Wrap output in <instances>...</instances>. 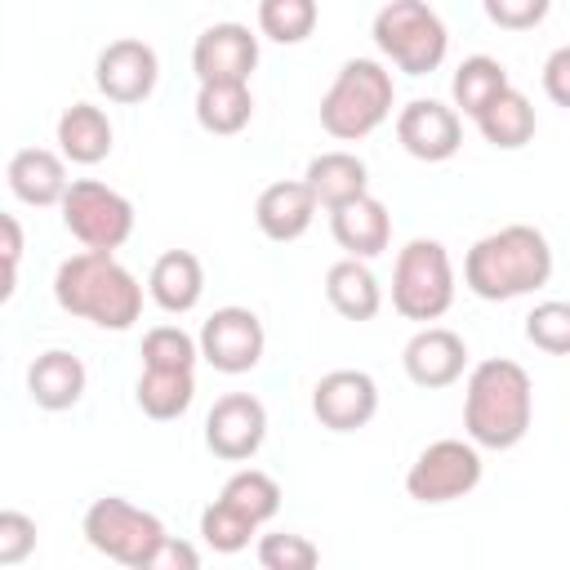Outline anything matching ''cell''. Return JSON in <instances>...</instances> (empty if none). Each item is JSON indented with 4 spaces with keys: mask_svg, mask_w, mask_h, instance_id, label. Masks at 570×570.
<instances>
[{
    "mask_svg": "<svg viewBox=\"0 0 570 570\" xmlns=\"http://www.w3.org/2000/svg\"><path fill=\"white\" fill-rule=\"evenodd\" d=\"M85 383H89V374H85V361L76 356V352H67V347H49V352H40L36 361H31V370H27V396L40 405V410H71L80 396H85Z\"/></svg>",
    "mask_w": 570,
    "mask_h": 570,
    "instance_id": "ffe728a7",
    "label": "cell"
},
{
    "mask_svg": "<svg viewBox=\"0 0 570 570\" xmlns=\"http://www.w3.org/2000/svg\"><path fill=\"white\" fill-rule=\"evenodd\" d=\"M325 298L330 307L343 316V321H374L379 307H383V289H379V276L370 272L365 258H338L330 263L325 272Z\"/></svg>",
    "mask_w": 570,
    "mask_h": 570,
    "instance_id": "7402d4cb",
    "label": "cell"
},
{
    "mask_svg": "<svg viewBox=\"0 0 570 570\" xmlns=\"http://www.w3.org/2000/svg\"><path fill=\"white\" fill-rule=\"evenodd\" d=\"M191 396H196V379L191 370H151L142 365L138 383H134V401L147 419L156 423H169V419H183L191 410Z\"/></svg>",
    "mask_w": 570,
    "mask_h": 570,
    "instance_id": "484cf974",
    "label": "cell"
},
{
    "mask_svg": "<svg viewBox=\"0 0 570 570\" xmlns=\"http://www.w3.org/2000/svg\"><path fill=\"white\" fill-rule=\"evenodd\" d=\"M9 191L22 200V205H62L71 178H67V156L62 151H49V147H22L9 156Z\"/></svg>",
    "mask_w": 570,
    "mask_h": 570,
    "instance_id": "d6986e66",
    "label": "cell"
},
{
    "mask_svg": "<svg viewBox=\"0 0 570 570\" xmlns=\"http://www.w3.org/2000/svg\"><path fill=\"white\" fill-rule=\"evenodd\" d=\"M396 142L423 160V165H441L463 147V120L454 107L436 102V98H414L396 111Z\"/></svg>",
    "mask_w": 570,
    "mask_h": 570,
    "instance_id": "5bb4252c",
    "label": "cell"
},
{
    "mask_svg": "<svg viewBox=\"0 0 570 570\" xmlns=\"http://www.w3.org/2000/svg\"><path fill=\"white\" fill-rule=\"evenodd\" d=\"M156 80H160V58L138 36H120V40L102 45V53L94 62V85L102 89L107 102H120V107L151 98Z\"/></svg>",
    "mask_w": 570,
    "mask_h": 570,
    "instance_id": "4fadbf2b",
    "label": "cell"
},
{
    "mask_svg": "<svg viewBox=\"0 0 570 570\" xmlns=\"http://www.w3.org/2000/svg\"><path fill=\"white\" fill-rule=\"evenodd\" d=\"M401 365H405V374H410L414 387L436 392V387H450V383L463 379V370H468V343L454 330H445V325H423L405 343Z\"/></svg>",
    "mask_w": 570,
    "mask_h": 570,
    "instance_id": "2e32d148",
    "label": "cell"
},
{
    "mask_svg": "<svg viewBox=\"0 0 570 570\" xmlns=\"http://www.w3.org/2000/svg\"><path fill=\"white\" fill-rule=\"evenodd\" d=\"M53 303L98 330H129L142 316V285L111 249H80L53 272Z\"/></svg>",
    "mask_w": 570,
    "mask_h": 570,
    "instance_id": "6da1fadb",
    "label": "cell"
},
{
    "mask_svg": "<svg viewBox=\"0 0 570 570\" xmlns=\"http://www.w3.org/2000/svg\"><path fill=\"white\" fill-rule=\"evenodd\" d=\"M58 151L71 165H98L111 156V120L94 102H71L58 116Z\"/></svg>",
    "mask_w": 570,
    "mask_h": 570,
    "instance_id": "603a6c76",
    "label": "cell"
},
{
    "mask_svg": "<svg viewBox=\"0 0 570 570\" xmlns=\"http://www.w3.org/2000/svg\"><path fill=\"white\" fill-rule=\"evenodd\" d=\"M534 125H539V116H534L530 98H525L521 89H512V85L476 116L481 138H485L490 147H499V151H521V147L534 138Z\"/></svg>",
    "mask_w": 570,
    "mask_h": 570,
    "instance_id": "d4e9b609",
    "label": "cell"
},
{
    "mask_svg": "<svg viewBox=\"0 0 570 570\" xmlns=\"http://www.w3.org/2000/svg\"><path fill=\"white\" fill-rule=\"evenodd\" d=\"M254 552H258V566L263 570H312L321 561V548L307 534H289V530L263 534Z\"/></svg>",
    "mask_w": 570,
    "mask_h": 570,
    "instance_id": "836d02e7",
    "label": "cell"
},
{
    "mask_svg": "<svg viewBox=\"0 0 570 570\" xmlns=\"http://www.w3.org/2000/svg\"><path fill=\"white\" fill-rule=\"evenodd\" d=\"M312 414L330 432H356L379 414V383L365 370H330L312 387Z\"/></svg>",
    "mask_w": 570,
    "mask_h": 570,
    "instance_id": "9a60e30c",
    "label": "cell"
},
{
    "mask_svg": "<svg viewBox=\"0 0 570 570\" xmlns=\"http://www.w3.org/2000/svg\"><path fill=\"white\" fill-rule=\"evenodd\" d=\"M530 423H534V383H530V374L517 361L490 356V361L468 370L463 432L481 450H512V445H521Z\"/></svg>",
    "mask_w": 570,
    "mask_h": 570,
    "instance_id": "7a4b0ae2",
    "label": "cell"
},
{
    "mask_svg": "<svg viewBox=\"0 0 570 570\" xmlns=\"http://www.w3.org/2000/svg\"><path fill=\"white\" fill-rule=\"evenodd\" d=\"M85 539L94 552L107 561H120L129 570H151L160 543H165V521L120 494L94 499L85 512Z\"/></svg>",
    "mask_w": 570,
    "mask_h": 570,
    "instance_id": "52a82bcc",
    "label": "cell"
},
{
    "mask_svg": "<svg viewBox=\"0 0 570 570\" xmlns=\"http://www.w3.org/2000/svg\"><path fill=\"white\" fill-rule=\"evenodd\" d=\"M330 232L338 240V249H347L352 258H379L387 245H392V214L379 196L361 191L343 205L330 209Z\"/></svg>",
    "mask_w": 570,
    "mask_h": 570,
    "instance_id": "ac0fdd59",
    "label": "cell"
},
{
    "mask_svg": "<svg viewBox=\"0 0 570 570\" xmlns=\"http://www.w3.org/2000/svg\"><path fill=\"white\" fill-rule=\"evenodd\" d=\"M543 94L557 107H570V45L548 53V62H543Z\"/></svg>",
    "mask_w": 570,
    "mask_h": 570,
    "instance_id": "74e56055",
    "label": "cell"
},
{
    "mask_svg": "<svg viewBox=\"0 0 570 570\" xmlns=\"http://www.w3.org/2000/svg\"><path fill=\"white\" fill-rule=\"evenodd\" d=\"M552 281V245L530 223H508L481 236L463 258V285L485 303L534 294Z\"/></svg>",
    "mask_w": 570,
    "mask_h": 570,
    "instance_id": "3957f363",
    "label": "cell"
},
{
    "mask_svg": "<svg viewBox=\"0 0 570 570\" xmlns=\"http://www.w3.org/2000/svg\"><path fill=\"white\" fill-rule=\"evenodd\" d=\"M147 294L169 316L191 312L200 303V294H205V267H200V258L191 249H165L151 263V272H147Z\"/></svg>",
    "mask_w": 570,
    "mask_h": 570,
    "instance_id": "44dd1931",
    "label": "cell"
},
{
    "mask_svg": "<svg viewBox=\"0 0 570 570\" xmlns=\"http://www.w3.org/2000/svg\"><path fill=\"white\" fill-rule=\"evenodd\" d=\"M454 303V263L450 249L432 236H414L396 249L392 263V307L405 321L432 325L450 312Z\"/></svg>",
    "mask_w": 570,
    "mask_h": 570,
    "instance_id": "8992f818",
    "label": "cell"
},
{
    "mask_svg": "<svg viewBox=\"0 0 570 570\" xmlns=\"http://www.w3.org/2000/svg\"><path fill=\"white\" fill-rule=\"evenodd\" d=\"M481 485V445L468 436H441L405 472V494L414 503H454Z\"/></svg>",
    "mask_w": 570,
    "mask_h": 570,
    "instance_id": "9c48e42d",
    "label": "cell"
},
{
    "mask_svg": "<svg viewBox=\"0 0 570 570\" xmlns=\"http://www.w3.org/2000/svg\"><path fill=\"white\" fill-rule=\"evenodd\" d=\"M0 232H4V285H0V298L9 303L13 289H18V263H22V223L13 214L0 218Z\"/></svg>",
    "mask_w": 570,
    "mask_h": 570,
    "instance_id": "8d00e7d4",
    "label": "cell"
},
{
    "mask_svg": "<svg viewBox=\"0 0 570 570\" xmlns=\"http://www.w3.org/2000/svg\"><path fill=\"white\" fill-rule=\"evenodd\" d=\"M254 120L249 85H200L196 89V125L214 138H236Z\"/></svg>",
    "mask_w": 570,
    "mask_h": 570,
    "instance_id": "4316f807",
    "label": "cell"
},
{
    "mask_svg": "<svg viewBox=\"0 0 570 570\" xmlns=\"http://www.w3.org/2000/svg\"><path fill=\"white\" fill-rule=\"evenodd\" d=\"M267 441V410L249 392H227L205 414V445L223 463H245Z\"/></svg>",
    "mask_w": 570,
    "mask_h": 570,
    "instance_id": "8fae6325",
    "label": "cell"
},
{
    "mask_svg": "<svg viewBox=\"0 0 570 570\" xmlns=\"http://www.w3.org/2000/svg\"><path fill=\"white\" fill-rule=\"evenodd\" d=\"M200 338H191L183 325H156L142 334V365L151 370H196Z\"/></svg>",
    "mask_w": 570,
    "mask_h": 570,
    "instance_id": "4dcf8cb0",
    "label": "cell"
},
{
    "mask_svg": "<svg viewBox=\"0 0 570 570\" xmlns=\"http://www.w3.org/2000/svg\"><path fill=\"white\" fill-rule=\"evenodd\" d=\"M303 183L312 187V196H316L321 209H334V205H343V200L370 191V169H365V160L352 156V151H321V156L307 160Z\"/></svg>",
    "mask_w": 570,
    "mask_h": 570,
    "instance_id": "cb8c5ba5",
    "label": "cell"
},
{
    "mask_svg": "<svg viewBox=\"0 0 570 570\" xmlns=\"http://www.w3.org/2000/svg\"><path fill=\"white\" fill-rule=\"evenodd\" d=\"M196 338H200V361L214 365L218 374H249L263 361V347H267L263 321L249 307H236V303L209 312V321L200 325Z\"/></svg>",
    "mask_w": 570,
    "mask_h": 570,
    "instance_id": "30bf717a",
    "label": "cell"
},
{
    "mask_svg": "<svg viewBox=\"0 0 570 570\" xmlns=\"http://www.w3.org/2000/svg\"><path fill=\"white\" fill-rule=\"evenodd\" d=\"M481 9L503 31H534L548 18L552 0H481Z\"/></svg>",
    "mask_w": 570,
    "mask_h": 570,
    "instance_id": "d590c367",
    "label": "cell"
},
{
    "mask_svg": "<svg viewBox=\"0 0 570 570\" xmlns=\"http://www.w3.org/2000/svg\"><path fill=\"white\" fill-rule=\"evenodd\" d=\"M392 71L379 58H347L321 98V129L338 142H361L392 116Z\"/></svg>",
    "mask_w": 570,
    "mask_h": 570,
    "instance_id": "277c9868",
    "label": "cell"
},
{
    "mask_svg": "<svg viewBox=\"0 0 570 570\" xmlns=\"http://www.w3.org/2000/svg\"><path fill=\"white\" fill-rule=\"evenodd\" d=\"M370 36L379 53L405 76H428L450 53V31L428 0H387L374 13Z\"/></svg>",
    "mask_w": 570,
    "mask_h": 570,
    "instance_id": "5b68a950",
    "label": "cell"
},
{
    "mask_svg": "<svg viewBox=\"0 0 570 570\" xmlns=\"http://www.w3.org/2000/svg\"><path fill=\"white\" fill-rule=\"evenodd\" d=\"M254 534H258V525H254L245 512H236L232 503H223V499H214V503L200 512V539H205L214 552H223V557L249 548Z\"/></svg>",
    "mask_w": 570,
    "mask_h": 570,
    "instance_id": "1f68e13d",
    "label": "cell"
},
{
    "mask_svg": "<svg viewBox=\"0 0 570 570\" xmlns=\"http://www.w3.org/2000/svg\"><path fill=\"white\" fill-rule=\"evenodd\" d=\"M503 89H508V67H503L499 58H490V53L463 58L459 71H454V80H450L454 111H463V116H472V120H476Z\"/></svg>",
    "mask_w": 570,
    "mask_h": 570,
    "instance_id": "83f0119b",
    "label": "cell"
},
{
    "mask_svg": "<svg viewBox=\"0 0 570 570\" xmlns=\"http://www.w3.org/2000/svg\"><path fill=\"white\" fill-rule=\"evenodd\" d=\"M196 566H200V552L187 539H174V534H165V543L151 561V570H196Z\"/></svg>",
    "mask_w": 570,
    "mask_h": 570,
    "instance_id": "f35d334b",
    "label": "cell"
},
{
    "mask_svg": "<svg viewBox=\"0 0 570 570\" xmlns=\"http://www.w3.org/2000/svg\"><path fill=\"white\" fill-rule=\"evenodd\" d=\"M316 196H312V187L303 183V178H281V183H267L263 191H258V200H254V223H258V232L267 236V240H276V245H289V240H298L307 227H312V218H316Z\"/></svg>",
    "mask_w": 570,
    "mask_h": 570,
    "instance_id": "e0dca14e",
    "label": "cell"
},
{
    "mask_svg": "<svg viewBox=\"0 0 570 570\" xmlns=\"http://www.w3.org/2000/svg\"><path fill=\"white\" fill-rule=\"evenodd\" d=\"M36 552V521L18 508H4L0 512V566H22L27 557Z\"/></svg>",
    "mask_w": 570,
    "mask_h": 570,
    "instance_id": "e575fe53",
    "label": "cell"
},
{
    "mask_svg": "<svg viewBox=\"0 0 570 570\" xmlns=\"http://www.w3.org/2000/svg\"><path fill=\"white\" fill-rule=\"evenodd\" d=\"M525 338L548 356H570V298H543L525 316Z\"/></svg>",
    "mask_w": 570,
    "mask_h": 570,
    "instance_id": "d6a6232c",
    "label": "cell"
},
{
    "mask_svg": "<svg viewBox=\"0 0 570 570\" xmlns=\"http://www.w3.org/2000/svg\"><path fill=\"white\" fill-rule=\"evenodd\" d=\"M321 22L316 0H258V31L276 45H303Z\"/></svg>",
    "mask_w": 570,
    "mask_h": 570,
    "instance_id": "f546056e",
    "label": "cell"
},
{
    "mask_svg": "<svg viewBox=\"0 0 570 570\" xmlns=\"http://www.w3.org/2000/svg\"><path fill=\"white\" fill-rule=\"evenodd\" d=\"M218 499L232 503L236 512H245L254 525H263V521H272V517L281 512V485H276V476H267V472H258V468L232 472V476L223 481Z\"/></svg>",
    "mask_w": 570,
    "mask_h": 570,
    "instance_id": "f1b7e54d",
    "label": "cell"
},
{
    "mask_svg": "<svg viewBox=\"0 0 570 570\" xmlns=\"http://www.w3.org/2000/svg\"><path fill=\"white\" fill-rule=\"evenodd\" d=\"M258 67V36L245 22H214L191 45V71L200 85H249Z\"/></svg>",
    "mask_w": 570,
    "mask_h": 570,
    "instance_id": "7c38bea8",
    "label": "cell"
},
{
    "mask_svg": "<svg viewBox=\"0 0 570 570\" xmlns=\"http://www.w3.org/2000/svg\"><path fill=\"white\" fill-rule=\"evenodd\" d=\"M58 209H62V227L85 249H111L116 254L134 236V205L98 178H71Z\"/></svg>",
    "mask_w": 570,
    "mask_h": 570,
    "instance_id": "ba28073f",
    "label": "cell"
}]
</instances>
